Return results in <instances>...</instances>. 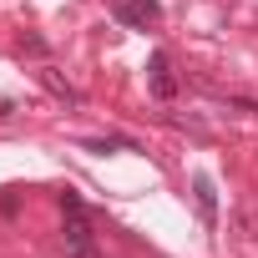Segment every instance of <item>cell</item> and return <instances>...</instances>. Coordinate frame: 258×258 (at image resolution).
<instances>
[{
    "instance_id": "obj_1",
    "label": "cell",
    "mask_w": 258,
    "mask_h": 258,
    "mask_svg": "<svg viewBox=\"0 0 258 258\" xmlns=\"http://www.w3.org/2000/svg\"><path fill=\"white\" fill-rule=\"evenodd\" d=\"M116 21L132 26V31H147V26L162 21V6L157 0H116Z\"/></svg>"
},
{
    "instance_id": "obj_2",
    "label": "cell",
    "mask_w": 258,
    "mask_h": 258,
    "mask_svg": "<svg viewBox=\"0 0 258 258\" xmlns=\"http://www.w3.org/2000/svg\"><path fill=\"white\" fill-rule=\"evenodd\" d=\"M147 81H152V96H157V101H172V96H177V81H172L167 51H152V61H147Z\"/></svg>"
},
{
    "instance_id": "obj_3",
    "label": "cell",
    "mask_w": 258,
    "mask_h": 258,
    "mask_svg": "<svg viewBox=\"0 0 258 258\" xmlns=\"http://www.w3.org/2000/svg\"><path fill=\"white\" fill-rule=\"evenodd\" d=\"M192 192H198V213H203V223L213 228V223H218V192H213V177L198 172V177H192Z\"/></svg>"
},
{
    "instance_id": "obj_4",
    "label": "cell",
    "mask_w": 258,
    "mask_h": 258,
    "mask_svg": "<svg viewBox=\"0 0 258 258\" xmlns=\"http://www.w3.org/2000/svg\"><path fill=\"white\" fill-rule=\"evenodd\" d=\"M41 86H46V91H51L56 101H66V106H81V91H76L71 81H61V76H56L51 66H41Z\"/></svg>"
},
{
    "instance_id": "obj_5",
    "label": "cell",
    "mask_w": 258,
    "mask_h": 258,
    "mask_svg": "<svg viewBox=\"0 0 258 258\" xmlns=\"http://www.w3.org/2000/svg\"><path fill=\"white\" fill-rule=\"evenodd\" d=\"M66 258H101L96 243H81V248H66Z\"/></svg>"
}]
</instances>
